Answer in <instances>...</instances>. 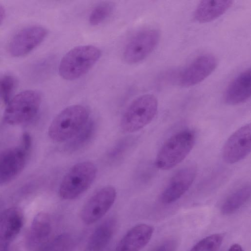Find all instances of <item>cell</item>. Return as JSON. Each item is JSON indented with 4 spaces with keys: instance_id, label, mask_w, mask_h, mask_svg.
Listing matches in <instances>:
<instances>
[{
    "instance_id": "6da1fadb",
    "label": "cell",
    "mask_w": 251,
    "mask_h": 251,
    "mask_svg": "<svg viewBox=\"0 0 251 251\" xmlns=\"http://www.w3.org/2000/svg\"><path fill=\"white\" fill-rule=\"evenodd\" d=\"M88 109L81 104L70 105L61 110L52 120L48 130L50 138L55 142L68 141L89 120Z\"/></svg>"
},
{
    "instance_id": "7a4b0ae2",
    "label": "cell",
    "mask_w": 251,
    "mask_h": 251,
    "mask_svg": "<svg viewBox=\"0 0 251 251\" xmlns=\"http://www.w3.org/2000/svg\"><path fill=\"white\" fill-rule=\"evenodd\" d=\"M100 56V50L95 46L87 45L75 47L61 59L58 67L59 75L67 80L77 79L86 74Z\"/></svg>"
},
{
    "instance_id": "3957f363",
    "label": "cell",
    "mask_w": 251,
    "mask_h": 251,
    "mask_svg": "<svg viewBox=\"0 0 251 251\" xmlns=\"http://www.w3.org/2000/svg\"><path fill=\"white\" fill-rule=\"evenodd\" d=\"M195 133L189 129L172 135L162 145L154 164L162 170H170L182 162L189 154L195 143Z\"/></svg>"
},
{
    "instance_id": "277c9868",
    "label": "cell",
    "mask_w": 251,
    "mask_h": 251,
    "mask_svg": "<svg viewBox=\"0 0 251 251\" xmlns=\"http://www.w3.org/2000/svg\"><path fill=\"white\" fill-rule=\"evenodd\" d=\"M41 102V96L37 91H23L13 97L7 104L3 113V121L11 125L29 122L38 114Z\"/></svg>"
},
{
    "instance_id": "5b68a950",
    "label": "cell",
    "mask_w": 251,
    "mask_h": 251,
    "mask_svg": "<svg viewBox=\"0 0 251 251\" xmlns=\"http://www.w3.org/2000/svg\"><path fill=\"white\" fill-rule=\"evenodd\" d=\"M97 174V167L91 162L83 161L75 164L60 183L58 191L60 197L67 200L77 198L91 186Z\"/></svg>"
},
{
    "instance_id": "8992f818",
    "label": "cell",
    "mask_w": 251,
    "mask_h": 251,
    "mask_svg": "<svg viewBox=\"0 0 251 251\" xmlns=\"http://www.w3.org/2000/svg\"><path fill=\"white\" fill-rule=\"evenodd\" d=\"M157 109V100L153 95L145 94L138 97L124 112L120 122L121 128L128 133L141 129L152 121Z\"/></svg>"
},
{
    "instance_id": "52a82bcc",
    "label": "cell",
    "mask_w": 251,
    "mask_h": 251,
    "mask_svg": "<svg viewBox=\"0 0 251 251\" xmlns=\"http://www.w3.org/2000/svg\"><path fill=\"white\" fill-rule=\"evenodd\" d=\"M160 33L155 29H144L136 33L126 44L123 57L129 64L138 63L148 56L156 47Z\"/></svg>"
},
{
    "instance_id": "ba28073f",
    "label": "cell",
    "mask_w": 251,
    "mask_h": 251,
    "mask_svg": "<svg viewBox=\"0 0 251 251\" xmlns=\"http://www.w3.org/2000/svg\"><path fill=\"white\" fill-rule=\"evenodd\" d=\"M30 150L20 144L0 152V186L10 183L22 172Z\"/></svg>"
},
{
    "instance_id": "9c48e42d",
    "label": "cell",
    "mask_w": 251,
    "mask_h": 251,
    "mask_svg": "<svg viewBox=\"0 0 251 251\" xmlns=\"http://www.w3.org/2000/svg\"><path fill=\"white\" fill-rule=\"evenodd\" d=\"M48 35V30L39 25L25 27L12 37L8 46L9 54L14 57L25 56L40 45Z\"/></svg>"
},
{
    "instance_id": "30bf717a",
    "label": "cell",
    "mask_w": 251,
    "mask_h": 251,
    "mask_svg": "<svg viewBox=\"0 0 251 251\" xmlns=\"http://www.w3.org/2000/svg\"><path fill=\"white\" fill-rule=\"evenodd\" d=\"M117 192L111 186L103 187L94 194L86 202L81 211V218L87 225L101 219L115 202Z\"/></svg>"
},
{
    "instance_id": "8fae6325",
    "label": "cell",
    "mask_w": 251,
    "mask_h": 251,
    "mask_svg": "<svg viewBox=\"0 0 251 251\" xmlns=\"http://www.w3.org/2000/svg\"><path fill=\"white\" fill-rule=\"evenodd\" d=\"M251 149V125L246 124L236 130L228 138L223 150L225 162L234 164L245 158Z\"/></svg>"
},
{
    "instance_id": "7c38bea8",
    "label": "cell",
    "mask_w": 251,
    "mask_h": 251,
    "mask_svg": "<svg viewBox=\"0 0 251 251\" xmlns=\"http://www.w3.org/2000/svg\"><path fill=\"white\" fill-rule=\"evenodd\" d=\"M217 64V59L211 54L198 56L181 73L179 77L180 85L190 87L199 83L214 71Z\"/></svg>"
},
{
    "instance_id": "4fadbf2b",
    "label": "cell",
    "mask_w": 251,
    "mask_h": 251,
    "mask_svg": "<svg viewBox=\"0 0 251 251\" xmlns=\"http://www.w3.org/2000/svg\"><path fill=\"white\" fill-rule=\"evenodd\" d=\"M196 174V168L192 165L186 166L177 171L161 194V201L164 204H170L180 199L192 185Z\"/></svg>"
},
{
    "instance_id": "5bb4252c",
    "label": "cell",
    "mask_w": 251,
    "mask_h": 251,
    "mask_svg": "<svg viewBox=\"0 0 251 251\" xmlns=\"http://www.w3.org/2000/svg\"><path fill=\"white\" fill-rule=\"evenodd\" d=\"M24 223V213L19 207H9L0 213V250L7 249L20 233Z\"/></svg>"
},
{
    "instance_id": "9a60e30c",
    "label": "cell",
    "mask_w": 251,
    "mask_h": 251,
    "mask_svg": "<svg viewBox=\"0 0 251 251\" xmlns=\"http://www.w3.org/2000/svg\"><path fill=\"white\" fill-rule=\"evenodd\" d=\"M153 233L152 226L145 224L137 225L127 232L115 251H140L149 242Z\"/></svg>"
},
{
    "instance_id": "2e32d148",
    "label": "cell",
    "mask_w": 251,
    "mask_h": 251,
    "mask_svg": "<svg viewBox=\"0 0 251 251\" xmlns=\"http://www.w3.org/2000/svg\"><path fill=\"white\" fill-rule=\"evenodd\" d=\"M251 69H247L238 75L228 85L224 94L226 103L237 105L247 101L251 93Z\"/></svg>"
},
{
    "instance_id": "e0dca14e",
    "label": "cell",
    "mask_w": 251,
    "mask_h": 251,
    "mask_svg": "<svg viewBox=\"0 0 251 251\" xmlns=\"http://www.w3.org/2000/svg\"><path fill=\"white\" fill-rule=\"evenodd\" d=\"M51 230V221L49 215L43 212L38 213L33 218L27 234V247L32 249L39 246L48 238Z\"/></svg>"
},
{
    "instance_id": "ac0fdd59",
    "label": "cell",
    "mask_w": 251,
    "mask_h": 251,
    "mask_svg": "<svg viewBox=\"0 0 251 251\" xmlns=\"http://www.w3.org/2000/svg\"><path fill=\"white\" fill-rule=\"evenodd\" d=\"M232 3L230 0H202L195 9L194 18L200 23L211 22L224 14Z\"/></svg>"
},
{
    "instance_id": "d6986e66",
    "label": "cell",
    "mask_w": 251,
    "mask_h": 251,
    "mask_svg": "<svg viewBox=\"0 0 251 251\" xmlns=\"http://www.w3.org/2000/svg\"><path fill=\"white\" fill-rule=\"evenodd\" d=\"M117 222L109 218L103 221L90 236L87 248L89 251H101L110 242L116 230Z\"/></svg>"
},
{
    "instance_id": "ffe728a7",
    "label": "cell",
    "mask_w": 251,
    "mask_h": 251,
    "mask_svg": "<svg viewBox=\"0 0 251 251\" xmlns=\"http://www.w3.org/2000/svg\"><path fill=\"white\" fill-rule=\"evenodd\" d=\"M251 193L250 185L244 186L233 192L223 203L221 207L222 214L227 215L236 212L247 202Z\"/></svg>"
},
{
    "instance_id": "44dd1931",
    "label": "cell",
    "mask_w": 251,
    "mask_h": 251,
    "mask_svg": "<svg viewBox=\"0 0 251 251\" xmlns=\"http://www.w3.org/2000/svg\"><path fill=\"white\" fill-rule=\"evenodd\" d=\"M95 130V123L89 120L82 129L71 139L66 146L69 151H75L86 144L92 136Z\"/></svg>"
},
{
    "instance_id": "7402d4cb",
    "label": "cell",
    "mask_w": 251,
    "mask_h": 251,
    "mask_svg": "<svg viewBox=\"0 0 251 251\" xmlns=\"http://www.w3.org/2000/svg\"><path fill=\"white\" fill-rule=\"evenodd\" d=\"M114 7L113 4L109 2H103L97 5L90 14V24L96 26L102 23L111 14Z\"/></svg>"
},
{
    "instance_id": "603a6c76",
    "label": "cell",
    "mask_w": 251,
    "mask_h": 251,
    "mask_svg": "<svg viewBox=\"0 0 251 251\" xmlns=\"http://www.w3.org/2000/svg\"><path fill=\"white\" fill-rule=\"evenodd\" d=\"M223 241L222 234H211L198 242L189 251H218Z\"/></svg>"
},
{
    "instance_id": "cb8c5ba5",
    "label": "cell",
    "mask_w": 251,
    "mask_h": 251,
    "mask_svg": "<svg viewBox=\"0 0 251 251\" xmlns=\"http://www.w3.org/2000/svg\"><path fill=\"white\" fill-rule=\"evenodd\" d=\"M16 87V79L12 75H6L0 79V97L7 104L12 98Z\"/></svg>"
},
{
    "instance_id": "d4e9b609",
    "label": "cell",
    "mask_w": 251,
    "mask_h": 251,
    "mask_svg": "<svg viewBox=\"0 0 251 251\" xmlns=\"http://www.w3.org/2000/svg\"><path fill=\"white\" fill-rule=\"evenodd\" d=\"M176 240L174 239H169L157 246L153 251H176Z\"/></svg>"
},
{
    "instance_id": "484cf974",
    "label": "cell",
    "mask_w": 251,
    "mask_h": 251,
    "mask_svg": "<svg viewBox=\"0 0 251 251\" xmlns=\"http://www.w3.org/2000/svg\"><path fill=\"white\" fill-rule=\"evenodd\" d=\"M6 16V11L4 7L0 3V25L4 21Z\"/></svg>"
},
{
    "instance_id": "4316f807",
    "label": "cell",
    "mask_w": 251,
    "mask_h": 251,
    "mask_svg": "<svg viewBox=\"0 0 251 251\" xmlns=\"http://www.w3.org/2000/svg\"><path fill=\"white\" fill-rule=\"evenodd\" d=\"M228 251H244V250L239 244H234L230 247Z\"/></svg>"
},
{
    "instance_id": "83f0119b",
    "label": "cell",
    "mask_w": 251,
    "mask_h": 251,
    "mask_svg": "<svg viewBox=\"0 0 251 251\" xmlns=\"http://www.w3.org/2000/svg\"><path fill=\"white\" fill-rule=\"evenodd\" d=\"M41 251H53V250L49 247H47V248H45L44 250Z\"/></svg>"
}]
</instances>
